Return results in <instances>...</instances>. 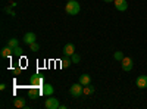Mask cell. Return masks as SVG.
<instances>
[{
  "instance_id": "obj_3",
  "label": "cell",
  "mask_w": 147,
  "mask_h": 109,
  "mask_svg": "<svg viewBox=\"0 0 147 109\" xmlns=\"http://www.w3.org/2000/svg\"><path fill=\"white\" fill-rule=\"evenodd\" d=\"M59 100L56 97H53V96H49V99H46L44 102V108L46 109H59Z\"/></svg>"
},
{
  "instance_id": "obj_19",
  "label": "cell",
  "mask_w": 147,
  "mask_h": 109,
  "mask_svg": "<svg viewBox=\"0 0 147 109\" xmlns=\"http://www.w3.org/2000/svg\"><path fill=\"white\" fill-rule=\"evenodd\" d=\"M22 52H24L22 47H19V46L13 47V55H15V56H19V58H21V56H22Z\"/></svg>"
},
{
  "instance_id": "obj_18",
  "label": "cell",
  "mask_w": 147,
  "mask_h": 109,
  "mask_svg": "<svg viewBox=\"0 0 147 109\" xmlns=\"http://www.w3.org/2000/svg\"><path fill=\"white\" fill-rule=\"evenodd\" d=\"M71 59H72V64H80V60H81V56H80L78 53H74V55L71 56Z\"/></svg>"
},
{
  "instance_id": "obj_23",
  "label": "cell",
  "mask_w": 147,
  "mask_h": 109,
  "mask_svg": "<svg viewBox=\"0 0 147 109\" xmlns=\"http://www.w3.org/2000/svg\"><path fill=\"white\" fill-rule=\"evenodd\" d=\"M5 89H6V84L2 83V84H0V90H5Z\"/></svg>"
},
{
  "instance_id": "obj_17",
  "label": "cell",
  "mask_w": 147,
  "mask_h": 109,
  "mask_svg": "<svg viewBox=\"0 0 147 109\" xmlns=\"http://www.w3.org/2000/svg\"><path fill=\"white\" fill-rule=\"evenodd\" d=\"M6 46L12 47V49H13V47H16V46H18V39H10V40H7V44H6Z\"/></svg>"
},
{
  "instance_id": "obj_7",
  "label": "cell",
  "mask_w": 147,
  "mask_h": 109,
  "mask_svg": "<svg viewBox=\"0 0 147 109\" xmlns=\"http://www.w3.org/2000/svg\"><path fill=\"white\" fill-rule=\"evenodd\" d=\"M24 43H27L28 46L30 44H32V43H35V40H37V35L34 34V32H27L25 35H24Z\"/></svg>"
},
{
  "instance_id": "obj_11",
  "label": "cell",
  "mask_w": 147,
  "mask_h": 109,
  "mask_svg": "<svg viewBox=\"0 0 147 109\" xmlns=\"http://www.w3.org/2000/svg\"><path fill=\"white\" fill-rule=\"evenodd\" d=\"M80 84H82V86H88V84H91V77L88 74H82L80 75Z\"/></svg>"
},
{
  "instance_id": "obj_21",
  "label": "cell",
  "mask_w": 147,
  "mask_h": 109,
  "mask_svg": "<svg viewBox=\"0 0 147 109\" xmlns=\"http://www.w3.org/2000/svg\"><path fill=\"white\" fill-rule=\"evenodd\" d=\"M30 49H31V52H38V50H40V46L37 44V41H35V43L30 44Z\"/></svg>"
},
{
  "instance_id": "obj_8",
  "label": "cell",
  "mask_w": 147,
  "mask_h": 109,
  "mask_svg": "<svg viewBox=\"0 0 147 109\" xmlns=\"http://www.w3.org/2000/svg\"><path fill=\"white\" fill-rule=\"evenodd\" d=\"M136 84H137L138 89H146L147 87V75H140L136 80Z\"/></svg>"
},
{
  "instance_id": "obj_20",
  "label": "cell",
  "mask_w": 147,
  "mask_h": 109,
  "mask_svg": "<svg viewBox=\"0 0 147 109\" xmlns=\"http://www.w3.org/2000/svg\"><path fill=\"white\" fill-rule=\"evenodd\" d=\"M113 58H115V60H122L125 56H124V53H122V52H115L113 53Z\"/></svg>"
},
{
  "instance_id": "obj_22",
  "label": "cell",
  "mask_w": 147,
  "mask_h": 109,
  "mask_svg": "<svg viewBox=\"0 0 147 109\" xmlns=\"http://www.w3.org/2000/svg\"><path fill=\"white\" fill-rule=\"evenodd\" d=\"M5 12H6V14H9L10 16H15V12H13V9H12V6H9V7H5Z\"/></svg>"
},
{
  "instance_id": "obj_24",
  "label": "cell",
  "mask_w": 147,
  "mask_h": 109,
  "mask_svg": "<svg viewBox=\"0 0 147 109\" xmlns=\"http://www.w3.org/2000/svg\"><path fill=\"white\" fill-rule=\"evenodd\" d=\"M105 3H112V2H115V0H103Z\"/></svg>"
},
{
  "instance_id": "obj_6",
  "label": "cell",
  "mask_w": 147,
  "mask_h": 109,
  "mask_svg": "<svg viewBox=\"0 0 147 109\" xmlns=\"http://www.w3.org/2000/svg\"><path fill=\"white\" fill-rule=\"evenodd\" d=\"M30 83L32 84L34 87H43L44 80H43L41 77H38V75H32V77L30 78Z\"/></svg>"
},
{
  "instance_id": "obj_10",
  "label": "cell",
  "mask_w": 147,
  "mask_h": 109,
  "mask_svg": "<svg viewBox=\"0 0 147 109\" xmlns=\"http://www.w3.org/2000/svg\"><path fill=\"white\" fill-rule=\"evenodd\" d=\"M63 53H65L66 56H72L74 53H75V46H74L72 43L65 44V46H63Z\"/></svg>"
},
{
  "instance_id": "obj_12",
  "label": "cell",
  "mask_w": 147,
  "mask_h": 109,
  "mask_svg": "<svg viewBox=\"0 0 147 109\" xmlns=\"http://www.w3.org/2000/svg\"><path fill=\"white\" fill-rule=\"evenodd\" d=\"M2 58H10L12 55H13V49L12 47H9V46H6V47H3L2 49Z\"/></svg>"
},
{
  "instance_id": "obj_5",
  "label": "cell",
  "mask_w": 147,
  "mask_h": 109,
  "mask_svg": "<svg viewBox=\"0 0 147 109\" xmlns=\"http://www.w3.org/2000/svg\"><path fill=\"white\" fill-rule=\"evenodd\" d=\"M115 9L119 10V12H124L128 9V3H127V0H115Z\"/></svg>"
},
{
  "instance_id": "obj_1",
  "label": "cell",
  "mask_w": 147,
  "mask_h": 109,
  "mask_svg": "<svg viewBox=\"0 0 147 109\" xmlns=\"http://www.w3.org/2000/svg\"><path fill=\"white\" fill-rule=\"evenodd\" d=\"M65 10H66L68 15L75 16V15L80 14L81 6H80V3L77 2V0H68V3H66V6H65Z\"/></svg>"
},
{
  "instance_id": "obj_2",
  "label": "cell",
  "mask_w": 147,
  "mask_h": 109,
  "mask_svg": "<svg viewBox=\"0 0 147 109\" xmlns=\"http://www.w3.org/2000/svg\"><path fill=\"white\" fill-rule=\"evenodd\" d=\"M69 93H71V96H74V97H80V96L84 94V86L80 84V83L72 84V86L69 87Z\"/></svg>"
},
{
  "instance_id": "obj_4",
  "label": "cell",
  "mask_w": 147,
  "mask_h": 109,
  "mask_svg": "<svg viewBox=\"0 0 147 109\" xmlns=\"http://www.w3.org/2000/svg\"><path fill=\"white\" fill-rule=\"evenodd\" d=\"M121 66H122V69L124 71H131L132 69V66H134V64H132V59L131 58H128V56H125L124 59L121 60Z\"/></svg>"
},
{
  "instance_id": "obj_16",
  "label": "cell",
  "mask_w": 147,
  "mask_h": 109,
  "mask_svg": "<svg viewBox=\"0 0 147 109\" xmlns=\"http://www.w3.org/2000/svg\"><path fill=\"white\" fill-rule=\"evenodd\" d=\"M94 93V87L91 86V84H88V86H84V94L85 96H90Z\"/></svg>"
},
{
  "instance_id": "obj_14",
  "label": "cell",
  "mask_w": 147,
  "mask_h": 109,
  "mask_svg": "<svg viewBox=\"0 0 147 109\" xmlns=\"http://www.w3.org/2000/svg\"><path fill=\"white\" fill-rule=\"evenodd\" d=\"M40 87H34L32 86V89L28 91V94H30V97H35V96H38V94H43V91L41 90H38Z\"/></svg>"
},
{
  "instance_id": "obj_9",
  "label": "cell",
  "mask_w": 147,
  "mask_h": 109,
  "mask_svg": "<svg viewBox=\"0 0 147 109\" xmlns=\"http://www.w3.org/2000/svg\"><path fill=\"white\" fill-rule=\"evenodd\" d=\"M41 91H43V94H44V96H52V94H53V91H55V89H53L52 84H47V83H44V84H43V89H41Z\"/></svg>"
},
{
  "instance_id": "obj_15",
  "label": "cell",
  "mask_w": 147,
  "mask_h": 109,
  "mask_svg": "<svg viewBox=\"0 0 147 109\" xmlns=\"http://www.w3.org/2000/svg\"><path fill=\"white\" fill-rule=\"evenodd\" d=\"M13 106L15 108H25L27 106L25 99H13Z\"/></svg>"
},
{
  "instance_id": "obj_13",
  "label": "cell",
  "mask_w": 147,
  "mask_h": 109,
  "mask_svg": "<svg viewBox=\"0 0 147 109\" xmlns=\"http://www.w3.org/2000/svg\"><path fill=\"white\" fill-rule=\"evenodd\" d=\"M71 64H72L71 56H66V58H63L62 60H60V66H62V68H69Z\"/></svg>"
}]
</instances>
